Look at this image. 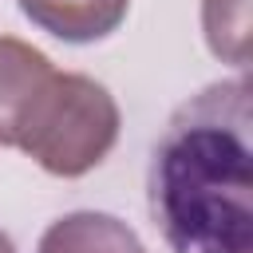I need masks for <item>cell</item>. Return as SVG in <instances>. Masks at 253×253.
I'll return each mask as SVG.
<instances>
[{
  "label": "cell",
  "mask_w": 253,
  "mask_h": 253,
  "mask_svg": "<svg viewBox=\"0 0 253 253\" xmlns=\"http://www.w3.org/2000/svg\"><path fill=\"white\" fill-rule=\"evenodd\" d=\"M36 253H146V249L138 233L115 213L75 210L43 229Z\"/></svg>",
  "instance_id": "cell-5"
},
{
  "label": "cell",
  "mask_w": 253,
  "mask_h": 253,
  "mask_svg": "<svg viewBox=\"0 0 253 253\" xmlns=\"http://www.w3.org/2000/svg\"><path fill=\"white\" fill-rule=\"evenodd\" d=\"M119 126V103L99 79L83 71H55L28 111L16 134V150H24L55 178H83L111 154Z\"/></svg>",
  "instance_id": "cell-2"
},
{
  "label": "cell",
  "mask_w": 253,
  "mask_h": 253,
  "mask_svg": "<svg viewBox=\"0 0 253 253\" xmlns=\"http://www.w3.org/2000/svg\"><path fill=\"white\" fill-rule=\"evenodd\" d=\"M202 32L217 59L249 63V0H202Z\"/></svg>",
  "instance_id": "cell-6"
},
{
  "label": "cell",
  "mask_w": 253,
  "mask_h": 253,
  "mask_svg": "<svg viewBox=\"0 0 253 253\" xmlns=\"http://www.w3.org/2000/svg\"><path fill=\"white\" fill-rule=\"evenodd\" d=\"M0 253H16V245H12V237L0 229Z\"/></svg>",
  "instance_id": "cell-7"
},
{
  "label": "cell",
  "mask_w": 253,
  "mask_h": 253,
  "mask_svg": "<svg viewBox=\"0 0 253 253\" xmlns=\"http://www.w3.org/2000/svg\"><path fill=\"white\" fill-rule=\"evenodd\" d=\"M20 12L63 43H95L119 32L130 0H16Z\"/></svg>",
  "instance_id": "cell-4"
},
{
  "label": "cell",
  "mask_w": 253,
  "mask_h": 253,
  "mask_svg": "<svg viewBox=\"0 0 253 253\" xmlns=\"http://www.w3.org/2000/svg\"><path fill=\"white\" fill-rule=\"evenodd\" d=\"M51 75L55 67L40 47L16 36H0V146H16V134Z\"/></svg>",
  "instance_id": "cell-3"
},
{
  "label": "cell",
  "mask_w": 253,
  "mask_h": 253,
  "mask_svg": "<svg viewBox=\"0 0 253 253\" xmlns=\"http://www.w3.org/2000/svg\"><path fill=\"white\" fill-rule=\"evenodd\" d=\"M253 115L249 79L190 95L154 142L150 217L170 253H253Z\"/></svg>",
  "instance_id": "cell-1"
}]
</instances>
